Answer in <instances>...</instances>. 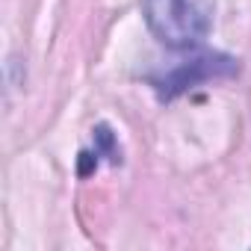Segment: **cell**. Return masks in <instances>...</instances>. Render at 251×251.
<instances>
[{
  "mask_svg": "<svg viewBox=\"0 0 251 251\" xmlns=\"http://www.w3.org/2000/svg\"><path fill=\"white\" fill-rule=\"evenodd\" d=\"M236 59L225 56V53H201L189 62H183L180 68H175L172 74H166L163 80H157V95L160 100H175L177 95H183L186 89L213 80V77H230L236 74Z\"/></svg>",
  "mask_w": 251,
  "mask_h": 251,
  "instance_id": "obj_2",
  "label": "cell"
},
{
  "mask_svg": "<svg viewBox=\"0 0 251 251\" xmlns=\"http://www.w3.org/2000/svg\"><path fill=\"white\" fill-rule=\"evenodd\" d=\"M148 30L175 50L195 48L213 27V0H142Z\"/></svg>",
  "mask_w": 251,
  "mask_h": 251,
  "instance_id": "obj_1",
  "label": "cell"
},
{
  "mask_svg": "<svg viewBox=\"0 0 251 251\" xmlns=\"http://www.w3.org/2000/svg\"><path fill=\"white\" fill-rule=\"evenodd\" d=\"M92 136H95V151L100 157H106L109 163H121V151L115 145V133L106 127V124H98V127L92 130Z\"/></svg>",
  "mask_w": 251,
  "mask_h": 251,
  "instance_id": "obj_3",
  "label": "cell"
},
{
  "mask_svg": "<svg viewBox=\"0 0 251 251\" xmlns=\"http://www.w3.org/2000/svg\"><path fill=\"white\" fill-rule=\"evenodd\" d=\"M98 157H100L98 151H95V154H92V151H83V154H80V163H77V175H80V177H89V175L98 169Z\"/></svg>",
  "mask_w": 251,
  "mask_h": 251,
  "instance_id": "obj_4",
  "label": "cell"
}]
</instances>
